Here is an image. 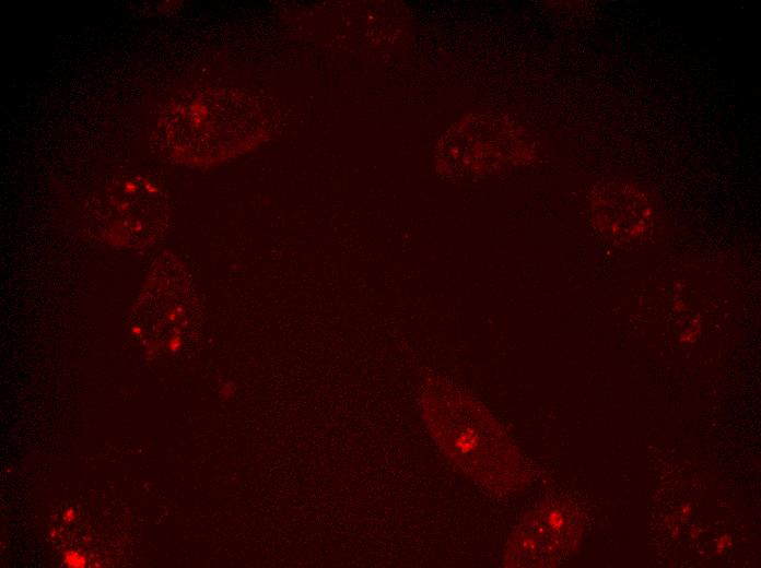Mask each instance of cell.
Returning <instances> with one entry per match:
<instances>
[{
  "instance_id": "cell-7",
  "label": "cell",
  "mask_w": 761,
  "mask_h": 568,
  "mask_svg": "<svg viewBox=\"0 0 761 568\" xmlns=\"http://www.w3.org/2000/svg\"><path fill=\"white\" fill-rule=\"evenodd\" d=\"M66 566L71 568H82L86 566V557L73 549L66 551L62 555Z\"/></svg>"
},
{
  "instance_id": "cell-2",
  "label": "cell",
  "mask_w": 761,
  "mask_h": 568,
  "mask_svg": "<svg viewBox=\"0 0 761 568\" xmlns=\"http://www.w3.org/2000/svg\"><path fill=\"white\" fill-rule=\"evenodd\" d=\"M172 151L192 165H213L244 153L269 135L271 123L257 100L233 91L191 93L168 117Z\"/></svg>"
},
{
  "instance_id": "cell-3",
  "label": "cell",
  "mask_w": 761,
  "mask_h": 568,
  "mask_svg": "<svg viewBox=\"0 0 761 568\" xmlns=\"http://www.w3.org/2000/svg\"><path fill=\"white\" fill-rule=\"evenodd\" d=\"M92 230L119 247H142L165 230L168 208L164 193L144 177L118 179L89 205Z\"/></svg>"
},
{
  "instance_id": "cell-1",
  "label": "cell",
  "mask_w": 761,
  "mask_h": 568,
  "mask_svg": "<svg viewBox=\"0 0 761 568\" xmlns=\"http://www.w3.org/2000/svg\"><path fill=\"white\" fill-rule=\"evenodd\" d=\"M420 403L436 446L467 477L496 496L523 486L520 453L482 403L438 377L426 382Z\"/></svg>"
},
{
  "instance_id": "cell-10",
  "label": "cell",
  "mask_w": 761,
  "mask_h": 568,
  "mask_svg": "<svg viewBox=\"0 0 761 568\" xmlns=\"http://www.w3.org/2000/svg\"><path fill=\"white\" fill-rule=\"evenodd\" d=\"M690 513H691V507H690V505H684V506H682L681 509H680V511H679L680 519H681L682 521H684L686 519L689 518Z\"/></svg>"
},
{
  "instance_id": "cell-6",
  "label": "cell",
  "mask_w": 761,
  "mask_h": 568,
  "mask_svg": "<svg viewBox=\"0 0 761 568\" xmlns=\"http://www.w3.org/2000/svg\"><path fill=\"white\" fill-rule=\"evenodd\" d=\"M590 220L599 234L619 247L645 240L652 234L655 209L649 196L635 185L609 180L590 197Z\"/></svg>"
},
{
  "instance_id": "cell-9",
  "label": "cell",
  "mask_w": 761,
  "mask_h": 568,
  "mask_svg": "<svg viewBox=\"0 0 761 568\" xmlns=\"http://www.w3.org/2000/svg\"><path fill=\"white\" fill-rule=\"evenodd\" d=\"M75 517H77V513H75L74 509L71 507L66 509L62 513V520L66 523L72 522L75 519Z\"/></svg>"
},
{
  "instance_id": "cell-4",
  "label": "cell",
  "mask_w": 761,
  "mask_h": 568,
  "mask_svg": "<svg viewBox=\"0 0 761 568\" xmlns=\"http://www.w3.org/2000/svg\"><path fill=\"white\" fill-rule=\"evenodd\" d=\"M520 132L492 115H469L455 122L436 145V164L448 175L491 174L524 153Z\"/></svg>"
},
{
  "instance_id": "cell-5",
  "label": "cell",
  "mask_w": 761,
  "mask_h": 568,
  "mask_svg": "<svg viewBox=\"0 0 761 568\" xmlns=\"http://www.w3.org/2000/svg\"><path fill=\"white\" fill-rule=\"evenodd\" d=\"M583 516L569 500H547L513 529L503 554L505 567H552L579 545Z\"/></svg>"
},
{
  "instance_id": "cell-8",
  "label": "cell",
  "mask_w": 761,
  "mask_h": 568,
  "mask_svg": "<svg viewBox=\"0 0 761 568\" xmlns=\"http://www.w3.org/2000/svg\"><path fill=\"white\" fill-rule=\"evenodd\" d=\"M731 545H733V542H731V536H730V534L724 533V534L721 535V536L716 540V542H715V552H716L718 555H722V554L725 553L726 549H728L729 547H731Z\"/></svg>"
}]
</instances>
